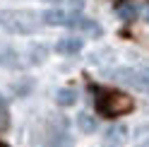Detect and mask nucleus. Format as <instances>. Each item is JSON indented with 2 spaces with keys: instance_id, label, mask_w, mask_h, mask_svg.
Masks as SVG:
<instances>
[{
  "instance_id": "obj_14",
  "label": "nucleus",
  "mask_w": 149,
  "mask_h": 147,
  "mask_svg": "<svg viewBox=\"0 0 149 147\" xmlns=\"http://www.w3.org/2000/svg\"><path fill=\"white\" fill-rule=\"evenodd\" d=\"M7 123H10V113H7V104H5V99L0 97V130H5Z\"/></svg>"
},
{
  "instance_id": "obj_10",
  "label": "nucleus",
  "mask_w": 149,
  "mask_h": 147,
  "mask_svg": "<svg viewBox=\"0 0 149 147\" xmlns=\"http://www.w3.org/2000/svg\"><path fill=\"white\" fill-rule=\"evenodd\" d=\"M46 147H72V137L65 130H55L51 135V140L46 142Z\"/></svg>"
},
{
  "instance_id": "obj_15",
  "label": "nucleus",
  "mask_w": 149,
  "mask_h": 147,
  "mask_svg": "<svg viewBox=\"0 0 149 147\" xmlns=\"http://www.w3.org/2000/svg\"><path fill=\"white\" fill-rule=\"evenodd\" d=\"M137 72H139V89H149V65L137 68Z\"/></svg>"
},
{
  "instance_id": "obj_16",
  "label": "nucleus",
  "mask_w": 149,
  "mask_h": 147,
  "mask_svg": "<svg viewBox=\"0 0 149 147\" xmlns=\"http://www.w3.org/2000/svg\"><path fill=\"white\" fill-rule=\"evenodd\" d=\"M142 20L149 24V5H144V7H142Z\"/></svg>"
},
{
  "instance_id": "obj_2",
  "label": "nucleus",
  "mask_w": 149,
  "mask_h": 147,
  "mask_svg": "<svg viewBox=\"0 0 149 147\" xmlns=\"http://www.w3.org/2000/svg\"><path fill=\"white\" fill-rule=\"evenodd\" d=\"M132 97L123 94V92H99L96 94V108L104 116H123L132 111Z\"/></svg>"
},
{
  "instance_id": "obj_5",
  "label": "nucleus",
  "mask_w": 149,
  "mask_h": 147,
  "mask_svg": "<svg viewBox=\"0 0 149 147\" xmlns=\"http://www.w3.org/2000/svg\"><path fill=\"white\" fill-rule=\"evenodd\" d=\"M82 46H84V43H82V39H77V36H68V39L55 41L53 51L60 53V56H74V53L82 51Z\"/></svg>"
},
{
  "instance_id": "obj_4",
  "label": "nucleus",
  "mask_w": 149,
  "mask_h": 147,
  "mask_svg": "<svg viewBox=\"0 0 149 147\" xmlns=\"http://www.w3.org/2000/svg\"><path fill=\"white\" fill-rule=\"evenodd\" d=\"M111 80L118 82V85L139 89V72H137V68H118V70L111 72Z\"/></svg>"
},
{
  "instance_id": "obj_17",
  "label": "nucleus",
  "mask_w": 149,
  "mask_h": 147,
  "mask_svg": "<svg viewBox=\"0 0 149 147\" xmlns=\"http://www.w3.org/2000/svg\"><path fill=\"white\" fill-rule=\"evenodd\" d=\"M43 3H48V5H60L63 0H43Z\"/></svg>"
},
{
  "instance_id": "obj_9",
  "label": "nucleus",
  "mask_w": 149,
  "mask_h": 147,
  "mask_svg": "<svg viewBox=\"0 0 149 147\" xmlns=\"http://www.w3.org/2000/svg\"><path fill=\"white\" fill-rule=\"evenodd\" d=\"M77 99H79L77 89L65 87L60 92H55V104H58V106H74V104H77Z\"/></svg>"
},
{
  "instance_id": "obj_11",
  "label": "nucleus",
  "mask_w": 149,
  "mask_h": 147,
  "mask_svg": "<svg viewBox=\"0 0 149 147\" xmlns=\"http://www.w3.org/2000/svg\"><path fill=\"white\" fill-rule=\"evenodd\" d=\"M48 46H43V43H36V46H31V63H36V65H41V63L48 58Z\"/></svg>"
},
{
  "instance_id": "obj_12",
  "label": "nucleus",
  "mask_w": 149,
  "mask_h": 147,
  "mask_svg": "<svg viewBox=\"0 0 149 147\" xmlns=\"http://www.w3.org/2000/svg\"><path fill=\"white\" fill-rule=\"evenodd\" d=\"M118 15H120V20H125V22L135 20V17H137V5H132V3L120 5V7H118Z\"/></svg>"
},
{
  "instance_id": "obj_7",
  "label": "nucleus",
  "mask_w": 149,
  "mask_h": 147,
  "mask_svg": "<svg viewBox=\"0 0 149 147\" xmlns=\"http://www.w3.org/2000/svg\"><path fill=\"white\" fill-rule=\"evenodd\" d=\"M130 137V133H127V125H123V123H118V125H111L108 130H106V140L108 142H113V147L116 145H123L125 140Z\"/></svg>"
},
{
  "instance_id": "obj_13",
  "label": "nucleus",
  "mask_w": 149,
  "mask_h": 147,
  "mask_svg": "<svg viewBox=\"0 0 149 147\" xmlns=\"http://www.w3.org/2000/svg\"><path fill=\"white\" fill-rule=\"evenodd\" d=\"M0 65H17V53L5 48L3 53H0Z\"/></svg>"
},
{
  "instance_id": "obj_1",
  "label": "nucleus",
  "mask_w": 149,
  "mask_h": 147,
  "mask_svg": "<svg viewBox=\"0 0 149 147\" xmlns=\"http://www.w3.org/2000/svg\"><path fill=\"white\" fill-rule=\"evenodd\" d=\"M43 24L41 15L29 12V10H0V29L10 34H22L29 36Z\"/></svg>"
},
{
  "instance_id": "obj_6",
  "label": "nucleus",
  "mask_w": 149,
  "mask_h": 147,
  "mask_svg": "<svg viewBox=\"0 0 149 147\" xmlns=\"http://www.w3.org/2000/svg\"><path fill=\"white\" fill-rule=\"evenodd\" d=\"M41 20H43V24H48V27H68V22H70V12H63V10H48V12L41 15Z\"/></svg>"
},
{
  "instance_id": "obj_3",
  "label": "nucleus",
  "mask_w": 149,
  "mask_h": 147,
  "mask_svg": "<svg viewBox=\"0 0 149 147\" xmlns=\"http://www.w3.org/2000/svg\"><path fill=\"white\" fill-rule=\"evenodd\" d=\"M68 29H74V32H84L89 36H101L104 34V29H101V24L89 20V17L79 15V12H72L70 15V22H68Z\"/></svg>"
},
{
  "instance_id": "obj_8",
  "label": "nucleus",
  "mask_w": 149,
  "mask_h": 147,
  "mask_svg": "<svg viewBox=\"0 0 149 147\" xmlns=\"http://www.w3.org/2000/svg\"><path fill=\"white\" fill-rule=\"evenodd\" d=\"M77 128H79L82 133L91 135V133H94L96 128H99V123H96V118L91 116L89 111H79V113H77Z\"/></svg>"
}]
</instances>
